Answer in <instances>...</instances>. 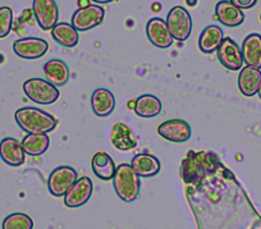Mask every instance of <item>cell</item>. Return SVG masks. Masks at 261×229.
Returning <instances> with one entry per match:
<instances>
[{
	"label": "cell",
	"mask_w": 261,
	"mask_h": 229,
	"mask_svg": "<svg viewBox=\"0 0 261 229\" xmlns=\"http://www.w3.org/2000/svg\"><path fill=\"white\" fill-rule=\"evenodd\" d=\"M18 127L26 133H49L55 130L58 119L49 113L34 107L19 108L14 113Z\"/></svg>",
	"instance_id": "cell-1"
},
{
	"label": "cell",
	"mask_w": 261,
	"mask_h": 229,
	"mask_svg": "<svg viewBox=\"0 0 261 229\" xmlns=\"http://www.w3.org/2000/svg\"><path fill=\"white\" fill-rule=\"evenodd\" d=\"M113 187L118 197L124 202H132L139 197L141 182L130 164L118 165L113 178Z\"/></svg>",
	"instance_id": "cell-2"
},
{
	"label": "cell",
	"mask_w": 261,
	"mask_h": 229,
	"mask_svg": "<svg viewBox=\"0 0 261 229\" xmlns=\"http://www.w3.org/2000/svg\"><path fill=\"white\" fill-rule=\"evenodd\" d=\"M23 92L31 101L40 105L54 104L60 96L58 87L42 79H30L23 84Z\"/></svg>",
	"instance_id": "cell-3"
},
{
	"label": "cell",
	"mask_w": 261,
	"mask_h": 229,
	"mask_svg": "<svg viewBox=\"0 0 261 229\" xmlns=\"http://www.w3.org/2000/svg\"><path fill=\"white\" fill-rule=\"evenodd\" d=\"M165 22L172 37L177 41H186L192 34V17L185 7H173Z\"/></svg>",
	"instance_id": "cell-4"
},
{
	"label": "cell",
	"mask_w": 261,
	"mask_h": 229,
	"mask_svg": "<svg viewBox=\"0 0 261 229\" xmlns=\"http://www.w3.org/2000/svg\"><path fill=\"white\" fill-rule=\"evenodd\" d=\"M77 180H79V175L73 168L68 165H62V167L55 168L50 173L47 178V188L53 196L62 197L68 192L69 188Z\"/></svg>",
	"instance_id": "cell-5"
},
{
	"label": "cell",
	"mask_w": 261,
	"mask_h": 229,
	"mask_svg": "<svg viewBox=\"0 0 261 229\" xmlns=\"http://www.w3.org/2000/svg\"><path fill=\"white\" fill-rule=\"evenodd\" d=\"M105 11L97 4H90L85 8H79L72 14L71 24L79 32L89 31L100 26L104 21Z\"/></svg>",
	"instance_id": "cell-6"
},
{
	"label": "cell",
	"mask_w": 261,
	"mask_h": 229,
	"mask_svg": "<svg viewBox=\"0 0 261 229\" xmlns=\"http://www.w3.org/2000/svg\"><path fill=\"white\" fill-rule=\"evenodd\" d=\"M32 12L40 29L49 31L59 19V7L55 0H34Z\"/></svg>",
	"instance_id": "cell-7"
},
{
	"label": "cell",
	"mask_w": 261,
	"mask_h": 229,
	"mask_svg": "<svg viewBox=\"0 0 261 229\" xmlns=\"http://www.w3.org/2000/svg\"><path fill=\"white\" fill-rule=\"evenodd\" d=\"M220 64L229 70H240L243 67V55L240 45L230 37H224L217 50Z\"/></svg>",
	"instance_id": "cell-8"
},
{
	"label": "cell",
	"mask_w": 261,
	"mask_h": 229,
	"mask_svg": "<svg viewBox=\"0 0 261 229\" xmlns=\"http://www.w3.org/2000/svg\"><path fill=\"white\" fill-rule=\"evenodd\" d=\"M49 50V44L40 37H22L13 42V52L23 59H39Z\"/></svg>",
	"instance_id": "cell-9"
},
{
	"label": "cell",
	"mask_w": 261,
	"mask_h": 229,
	"mask_svg": "<svg viewBox=\"0 0 261 229\" xmlns=\"http://www.w3.org/2000/svg\"><path fill=\"white\" fill-rule=\"evenodd\" d=\"M158 133L170 142H186L192 136V128L183 119H169L158 127Z\"/></svg>",
	"instance_id": "cell-10"
},
{
	"label": "cell",
	"mask_w": 261,
	"mask_h": 229,
	"mask_svg": "<svg viewBox=\"0 0 261 229\" xmlns=\"http://www.w3.org/2000/svg\"><path fill=\"white\" fill-rule=\"evenodd\" d=\"M94 191L92 181L89 177H81L72 185L68 192L64 195V203L71 209L84 206L90 200Z\"/></svg>",
	"instance_id": "cell-11"
},
{
	"label": "cell",
	"mask_w": 261,
	"mask_h": 229,
	"mask_svg": "<svg viewBox=\"0 0 261 229\" xmlns=\"http://www.w3.org/2000/svg\"><path fill=\"white\" fill-rule=\"evenodd\" d=\"M146 35L150 42L159 49H167V47L172 46L173 41H174L168 30L167 22L159 17H154L147 22Z\"/></svg>",
	"instance_id": "cell-12"
},
{
	"label": "cell",
	"mask_w": 261,
	"mask_h": 229,
	"mask_svg": "<svg viewBox=\"0 0 261 229\" xmlns=\"http://www.w3.org/2000/svg\"><path fill=\"white\" fill-rule=\"evenodd\" d=\"M0 158L9 167H21L26 160V152L21 141L13 137H6L0 141Z\"/></svg>",
	"instance_id": "cell-13"
},
{
	"label": "cell",
	"mask_w": 261,
	"mask_h": 229,
	"mask_svg": "<svg viewBox=\"0 0 261 229\" xmlns=\"http://www.w3.org/2000/svg\"><path fill=\"white\" fill-rule=\"evenodd\" d=\"M261 85V70L258 68L246 65L238 75V89L243 96L252 97L258 92Z\"/></svg>",
	"instance_id": "cell-14"
},
{
	"label": "cell",
	"mask_w": 261,
	"mask_h": 229,
	"mask_svg": "<svg viewBox=\"0 0 261 229\" xmlns=\"http://www.w3.org/2000/svg\"><path fill=\"white\" fill-rule=\"evenodd\" d=\"M215 17L222 24L227 27H237L245 21L242 9L232 4L229 0H220L215 7Z\"/></svg>",
	"instance_id": "cell-15"
},
{
	"label": "cell",
	"mask_w": 261,
	"mask_h": 229,
	"mask_svg": "<svg viewBox=\"0 0 261 229\" xmlns=\"http://www.w3.org/2000/svg\"><path fill=\"white\" fill-rule=\"evenodd\" d=\"M110 141H112V145L120 151L132 150L137 146V138L134 131L122 122H117L113 125L112 132H110Z\"/></svg>",
	"instance_id": "cell-16"
},
{
	"label": "cell",
	"mask_w": 261,
	"mask_h": 229,
	"mask_svg": "<svg viewBox=\"0 0 261 229\" xmlns=\"http://www.w3.org/2000/svg\"><path fill=\"white\" fill-rule=\"evenodd\" d=\"M44 74L46 81L54 85L55 87L64 86L69 81L71 77V70L69 67L65 64V62L60 59H51L44 64Z\"/></svg>",
	"instance_id": "cell-17"
},
{
	"label": "cell",
	"mask_w": 261,
	"mask_h": 229,
	"mask_svg": "<svg viewBox=\"0 0 261 229\" xmlns=\"http://www.w3.org/2000/svg\"><path fill=\"white\" fill-rule=\"evenodd\" d=\"M130 167L139 177L151 178L155 177L162 169L160 160L151 154H139L132 159Z\"/></svg>",
	"instance_id": "cell-18"
},
{
	"label": "cell",
	"mask_w": 261,
	"mask_h": 229,
	"mask_svg": "<svg viewBox=\"0 0 261 229\" xmlns=\"http://www.w3.org/2000/svg\"><path fill=\"white\" fill-rule=\"evenodd\" d=\"M91 108L97 117H109L115 108V97L113 92L108 89L95 90L91 96Z\"/></svg>",
	"instance_id": "cell-19"
},
{
	"label": "cell",
	"mask_w": 261,
	"mask_h": 229,
	"mask_svg": "<svg viewBox=\"0 0 261 229\" xmlns=\"http://www.w3.org/2000/svg\"><path fill=\"white\" fill-rule=\"evenodd\" d=\"M243 62L247 65L261 69V35L250 34L243 40L242 47Z\"/></svg>",
	"instance_id": "cell-20"
},
{
	"label": "cell",
	"mask_w": 261,
	"mask_h": 229,
	"mask_svg": "<svg viewBox=\"0 0 261 229\" xmlns=\"http://www.w3.org/2000/svg\"><path fill=\"white\" fill-rule=\"evenodd\" d=\"M224 39V32L217 24H210L205 27L199 37V49L204 54H213L218 50Z\"/></svg>",
	"instance_id": "cell-21"
},
{
	"label": "cell",
	"mask_w": 261,
	"mask_h": 229,
	"mask_svg": "<svg viewBox=\"0 0 261 229\" xmlns=\"http://www.w3.org/2000/svg\"><path fill=\"white\" fill-rule=\"evenodd\" d=\"M91 167L94 174L102 181L113 180L115 174V170H117V167H115V163L113 160V158L108 152H104V151H100V152H96L94 155Z\"/></svg>",
	"instance_id": "cell-22"
},
{
	"label": "cell",
	"mask_w": 261,
	"mask_h": 229,
	"mask_svg": "<svg viewBox=\"0 0 261 229\" xmlns=\"http://www.w3.org/2000/svg\"><path fill=\"white\" fill-rule=\"evenodd\" d=\"M21 143L27 155L40 157L50 147V137L46 133H27Z\"/></svg>",
	"instance_id": "cell-23"
},
{
	"label": "cell",
	"mask_w": 261,
	"mask_h": 229,
	"mask_svg": "<svg viewBox=\"0 0 261 229\" xmlns=\"http://www.w3.org/2000/svg\"><path fill=\"white\" fill-rule=\"evenodd\" d=\"M51 36L55 41L64 47H74L80 41L79 31L67 22H58L51 29Z\"/></svg>",
	"instance_id": "cell-24"
},
{
	"label": "cell",
	"mask_w": 261,
	"mask_h": 229,
	"mask_svg": "<svg viewBox=\"0 0 261 229\" xmlns=\"http://www.w3.org/2000/svg\"><path fill=\"white\" fill-rule=\"evenodd\" d=\"M134 110L141 118H154L162 113L163 104L155 95L145 94L137 97Z\"/></svg>",
	"instance_id": "cell-25"
},
{
	"label": "cell",
	"mask_w": 261,
	"mask_h": 229,
	"mask_svg": "<svg viewBox=\"0 0 261 229\" xmlns=\"http://www.w3.org/2000/svg\"><path fill=\"white\" fill-rule=\"evenodd\" d=\"M34 220L23 213H14L3 220V229H32Z\"/></svg>",
	"instance_id": "cell-26"
},
{
	"label": "cell",
	"mask_w": 261,
	"mask_h": 229,
	"mask_svg": "<svg viewBox=\"0 0 261 229\" xmlns=\"http://www.w3.org/2000/svg\"><path fill=\"white\" fill-rule=\"evenodd\" d=\"M13 26V11L9 7L0 8V39L8 36Z\"/></svg>",
	"instance_id": "cell-27"
},
{
	"label": "cell",
	"mask_w": 261,
	"mask_h": 229,
	"mask_svg": "<svg viewBox=\"0 0 261 229\" xmlns=\"http://www.w3.org/2000/svg\"><path fill=\"white\" fill-rule=\"evenodd\" d=\"M229 2L240 9H250L257 3V0H229Z\"/></svg>",
	"instance_id": "cell-28"
},
{
	"label": "cell",
	"mask_w": 261,
	"mask_h": 229,
	"mask_svg": "<svg viewBox=\"0 0 261 229\" xmlns=\"http://www.w3.org/2000/svg\"><path fill=\"white\" fill-rule=\"evenodd\" d=\"M91 2L94 4H97V6H99V4H109L112 3V2H115V0H91Z\"/></svg>",
	"instance_id": "cell-29"
},
{
	"label": "cell",
	"mask_w": 261,
	"mask_h": 229,
	"mask_svg": "<svg viewBox=\"0 0 261 229\" xmlns=\"http://www.w3.org/2000/svg\"><path fill=\"white\" fill-rule=\"evenodd\" d=\"M79 6L80 8H85V7L90 6L89 0H79Z\"/></svg>",
	"instance_id": "cell-30"
},
{
	"label": "cell",
	"mask_w": 261,
	"mask_h": 229,
	"mask_svg": "<svg viewBox=\"0 0 261 229\" xmlns=\"http://www.w3.org/2000/svg\"><path fill=\"white\" fill-rule=\"evenodd\" d=\"M135 105H136V101H129V103H128V108H129V109H130V108H132V109H135Z\"/></svg>",
	"instance_id": "cell-31"
},
{
	"label": "cell",
	"mask_w": 261,
	"mask_h": 229,
	"mask_svg": "<svg viewBox=\"0 0 261 229\" xmlns=\"http://www.w3.org/2000/svg\"><path fill=\"white\" fill-rule=\"evenodd\" d=\"M257 94H258V96H260V99H261V85H260V89H258Z\"/></svg>",
	"instance_id": "cell-32"
},
{
	"label": "cell",
	"mask_w": 261,
	"mask_h": 229,
	"mask_svg": "<svg viewBox=\"0 0 261 229\" xmlns=\"http://www.w3.org/2000/svg\"><path fill=\"white\" fill-rule=\"evenodd\" d=\"M260 21H261V14H260Z\"/></svg>",
	"instance_id": "cell-33"
}]
</instances>
